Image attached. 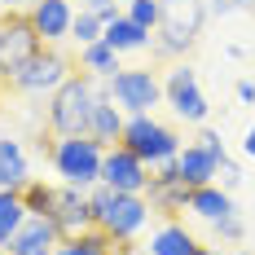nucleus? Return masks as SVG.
Segmentation results:
<instances>
[{
	"label": "nucleus",
	"instance_id": "22",
	"mask_svg": "<svg viewBox=\"0 0 255 255\" xmlns=\"http://www.w3.org/2000/svg\"><path fill=\"white\" fill-rule=\"evenodd\" d=\"M53 255H115V238L102 229H88L79 238H62Z\"/></svg>",
	"mask_w": 255,
	"mask_h": 255
},
{
	"label": "nucleus",
	"instance_id": "30",
	"mask_svg": "<svg viewBox=\"0 0 255 255\" xmlns=\"http://www.w3.org/2000/svg\"><path fill=\"white\" fill-rule=\"evenodd\" d=\"M216 185H220V189H238V185H242V163H233V158H225V163H220V167H216Z\"/></svg>",
	"mask_w": 255,
	"mask_h": 255
},
{
	"label": "nucleus",
	"instance_id": "23",
	"mask_svg": "<svg viewBox=\"0 0 255 255\" xmlns=\"http://www.w3.org/2000/svg\"><path fill=\"white\" fill-rule=\"evenodd\" d=\"M22 194V207H26V216H53V203H57V185H49V180H40V176H31L18 189Z\"/></svg>",
	"mask_w": 255,
	"mask_h": 255
},
{
	"label": "nucleus",
	"instance_id": "1",
	"mask_svg": "<svg viewBox=\"0 0 255 255\" xmlns=\"http://www.w3.org/2000/svg\"><path fill=\"white\" fill-rule=\"evenodd\" d=\"M207 4L203 0H158V31L150 35V57L154 62H180L189 57L198 35L207 26Z\"/></svg>",
	"mask_w": 255,
	"mask_h": 255
},
{
	"label": "nucleus",
	"instance_id": "7",
	"mask_svg": "<svg viewBox=\"0 0 255 255\" xmlns=\"http://www.w3.org/2000/svg\"><path fill=\"white\" fill-rule=\"evenodd\" d=\"M102 88L110 93V102L124 115H154L163 106V75L154 66H124L115 79H106Z\"/></svg>",
	"mask_w": 255,
	"mask_h": 255
},
{
	"label": "nucleus",
	"instance_id": "35",
	"mask_svg": "<svg viewBox=\"0 0 255 255\" xmlns=\"http://www.w3.org/2000/svg\"><path fill=\"white\" fill-rule=\"evenodd\" d=\"M194 255H225V251H220V247H198Z\"/></svg>",
	"mask_w": 255,
	"mask_h": 255
},
{
	"label": "nucleus",
	"instance_id": "38",
	"mask_svg": "<svg viewBox=\"0 0 255 255\" xmlns=\"http://www.w3.org/2000/svg\"><path fill=\"white\" fill-rule=\"evenodd\" d=\"M0 255H9V251H4V247H0Z\"/></svg>",
	"mask_w": 255,
	"mask_h": 255
},
{
	"label": "nucleus",
	"instance_id": "8",
	"mask_svg": "<svg viewBox=\"0 0 255 255\" xmlns=\"http://www.w3.org/2000/svg\"><path fill=\"white\" fill-rule=\"evenodd\" d=\"M71 71H75L71 53H62V44H44L18 75L9 79V93H22V97H49Z\"/></svg>",
	"mask_w": 255,
	"mask_h": 255
},
{
	"label": "nucleus",
	"instance_id": "15",
	"mask_svg": "<svg viewBox=\"0 0 255 255\" xmlns=\"http://www.w3.org/2000/svg\"><path fill=\"white\" fill-rule=\"evenodd\" d=\"M124 124H128V115L110 102V93L97 84V102H93V115H88V136H93V141H102L106 150H110V145H119Z\"/></svg>",
	"mask_w": 255,
	"mask_h": 255
},
{
	"label": "nucleus",
	"instance_id": "6",
	"mask_svg": "<svg viewBox=\"0 0 255 255\" xmlns=\"http://www.w3.org/2000/svg\"><path fill=\"white\" fill-rule=\"evenodd\" d=\"M163 102L172 106L176 124H194V128L207 124L211 102H207V93L198 88V66L189 57H180V62H172L163 71Z\"/></svg>",
	"mask_w": 255,
	"mask_h": 255
},
{
	"label": "nucleus",
	"instance_id": "16",
	"mask_svg": "<svg viewBox=\"0 0 255 255\" xmlns=\"http://www.w3.org/2000/svg\"><path fill=\"white\" fill-rule=\"evenodd\" d=\"M216 167H220V158H211V154L198 145V141H185L176 154V172L180 180L189 185V189H198V185H211L216 180Z\"/></svg>",
	"mask_w": 255,
	"mask_h": 255
},
{
	"label": "nucleus",
	"instance_id": "20",
	"mask_svg": "<svg viewBox=\"0 0 255 255\" xmlns=\"http://www.w3.org/2000/svg\"><path fill=\"white\" fill-rule=\"evenodd\" d=\"M124 53H115L106 40H97V44H84L79 49V57H75V66L84 71V75H93L97 84H106V79H115L119 71H124V62H119Z\"/></svg>",
	"mask_w": 255,
	"mask_h": 255
},
{
	"label": "nucleus",
	"instance_id": "9",
	"mask_svg": "<svg viewBox=\"0 0 255 255\" xmlns=\"http://www.w3.org/2000/svg\"><path fill=\"white\" fill-rule=\"evenodd\" d=\"M40 49H44V40H40V31L31 26V13H26V9L0 18V79H4V84L18 75Z\"/></svg>",
	"mask_w": 255,
	"mask_h": 255
},
{
	"label": "nucleus",
	"instance_id": "3",
	"mask_svg": "<svg viewBox=\"0 0 255 255\" xmlns=\"http://www.w3.org/2000/svg\"><path fill=\"white\" fill-rule=\"evenodd\" d=\"M93 102H97V79L84 75V71L75 66V71L49 93V106H44L49 132H53V136H88Z\"/></svg>",
	"mask_w": 255,
	"mask_h": 255
},
{
	"label": "nucleus",
	"instance_id": "21",
	"mask_svg": "<svg viewBox=\"0 0 255 255\" xmlns=\"http://www.w3.org/2000/svg\"><path fill=\"white\" fill-rule=\"evenodd\" d=\"M150 35H154V31L136 26L128 13H119L115 22H106V31H102V40L115 53H150Z\"/></svg>",
	"mask_w": 255,
	"mask_h": 255
},
{
	"label": "nucleus",
	"instance_id": "5",
	"mask_svg": "<svg viewBox=\"0 0 255 255\" xmlns=\"http://www.w3.org/2000/svg\"><path fill=\"white\" fill-rule=\"evenodd\" d=\"M119 145H128L145 167H158V163H172L185 141H180V132L172 124H163V119H154V115H128Z\"/></svg>",
	"mask_w": 255,
	"mask_h": 255
},
{
	"label": "nucleus",
	"instance_id": "26",
	"mask_svg": "<svg viewBox=\"0 0 255 255\" xmlns=\"http://www.w3.org/2000/svg\"><path fill=\"white\" fill-rule=\"evenodd\" d=\"M211 233H216V242H225V247H242V238H247V220L233 211V216H225V220H216Z\"/></svg>",
	"mask_w": 255,
	"mask_h": 255
},
{
	"label": "nucleus",
	"instance_id": "29",
	"mask_svg": "<svg viewBox=\"0 0 255 255\" xmlns=\"http://www.w3.org/2000/svg\"><path fill=\"white\" fill-rule=\"evenodd\" d=\"M194 141H198L211 158H220V163L229 158V150H225V141H220V132H216V128H198V136H194Z\"/></svg>",
	"mask_w": 255,
	"mask_h": 255
},
{
	"label": "nucleus",
	"instance_id": "10",
	"mask_svg": "<svg viewBox=\"0 0 255 255\" xmlns=\"http://www.w3.org/2000/svg\"><path fill=\"white\" fill-rule=\"evenodd\" d=\"M189 185L180 180L176 158L172 163H158L150 167V185H145V198H150V211L163 216V220H180V211H189Z\"/></svg>",
	"mask_w": 255,
	"mask_h": 255
},
{
	"label": "nucleus",
	"instance_id": "13",
	"mask_svg": "<svg viewBox=\"0 0 255 255\" xmlns=\"http://www.w3.org/2000/svg\"><path fill=\"white\" fill-rule=\"evenodd\" d=\"M31 26L40 31L44 44H62L71 40V22H75V4L71 0H31Z\"/></svg>",
	"mask_w": 255,
	"mask_h": 255
},
{
	"label": "nucleus",
	"instance_id": "4",
	"mask_svg": "<svg viewBox=\"0 0 255 255\" xmlns=\"http://www.w3.org/2000/svg\"><path fill=\"white\" fill-rule=\"evenodd\" d=\"M49 167L62 185H75V189H93L102 180V158L106 145L93 136H53L49 141Z\"/></svg>",
	"mask_w": 255,
	"mask_h": 255
},
{
	"label": "nucleus",
	"instance_id": "14",
	"mask_svg": "<svg viewBox=\"0 0 255 255\" xmlns=\"http://www.w3.org/2000/svg\"><path fill=\"white\" fill-rule=\"evenodd\" d=\"M57 242H62V233H57V225H53L49 216H26L22 229L9 238L4 251L9 255H53Z\"/></svg>",
	"mask_w": 255,
	"mask_h": 255
},
{
	"label": "nucleus",
	"instance_id": "19",
	"mask_svg": "<svg viewBox=\"0 0 255 255\" xmlns=\"http://www.w3.org/2000/svg\"><path fill=\"white\" fill-rule=\"evenodd\" d=\"M189 211H194L198 220H207V225H216V220L233 216V211H238V203H233L229 189H220V185L211 180V185H198V189L189 194Z\"/></svg>",
	"mask_w": 255,
	"mask_h": 255
},
{
	"label": "nucleus",
	"instance_id": "18",
	"mask_svg": "<svg viewBox=\"0 0 255 255\" xmlns=\"http://www.w3.org/2000/svg\"><path fill=\"white\" fill-rule=\"evenodd\" d=\"M31 180V158L18 136H0V189H22Z\"/></svg>",
	"mask_w": 255,
	"mask_h": 255
},
{
	"label": "nucleus",
	"instance_id": "25",
	"mask_svg": "<svg viewBox=\"0 0 255 255\" xmlns=\"http://www.w3.org/2000/svg\"><path fill=\"white\" fill-rule=\"evenodd\" d=\"M106 22L97 18V13H84V9H75V22H71V44L75 49H84V44H97L102 40Z\"/></svg>",
	"mask_w": 255,
	"mask_h": 255
},
{
	"label": "nucleus",
	"instance_id": "17",
	"mask_svg": "<svg viewBox=\"0 0 255 255\" xmlns=\"http://www.w3.org/2000/svg\"><path fill=\"white\" fill-rule=\"evenodd\" d=\"M203 247L194 233L185 229V220H158V229L150 233V255H194Z\"/></svg>",
	"mask_w": 255,
	"mask_h": 255
},
{
	"label": "nucleus",
	"instance_id": "27",
	"mask_svg": "<svg viewBox=\"0 0 255 255\" xmlns=\"http://www.w3.org/2000/svg\"><path fill=\"white\" fill-rule=\"evenodd\" d=\"M124 13H128L136 26H145V31H158V0H128Z\"/></svg>",
	"mask_w": 255,
	"mask_h": 255
},
{
	"label": "nucleus",
	"instance_id": "36",
	"mask_svg": "<svg viewBox=\"0 0 255 255\" xmlns=\"http://www.w3.org/2000/svg\"><path fill=\"white\" fill-rule=\"evenodd\" d=\"M233 255H251V251H233Z\"/></svg>",
	"mask_w": 255,
	"mask_h": 255
},
{
	"label": "nucleus",
	"instance_id": "31",
	"mask_svg": "<svg viewBox=\"0 0 255 255\" xmlns=\"http://www.w3.org/2000/svg\"><path fill=\"white\" fill-rule=\"evenodd\" d=\"M79 9H84V13H97L102 22H115V18L124 13V9H119V0H79Z\"/></svg>",
	"mask_w": 255,
	"mask_h": 255
},
{
	"label": "nucleus",
	"instance_id": "2",
	"mask_svg": "<svg viewBox=\"0 0 255 255\" xmlns=\"http://www.w3.org/2000/svg\"><path fill=\"white\" fill-rule=\"evenodd\" d=\"M88 203H93V220L97 229L110 233L115 242H136L141 233L150 229V198L145 194H124V189H110V185H93L88 189Z\"/></svg>",
	"mask_w": 255,
	"mask_h": 255
},
{
	"label": "nucleus",
	"instance_id": "24",
	"mask_svg": "<svg viewBox=\"0 0 255 255\" xmlns=\"http://www.w3.org/2000/svg\"><path fill=\"white\" fill-rule=\"evenodd\" d=\"M22 220H26L22 194L18 189H0V247H9V238L22 229Z\"/></svg>",
	"mask_w": 255,
	"mask_h": 255
},
{
	"label": "nucleus",
	"instance_id": "33",
	"mask_svg": "<svg viewBox=\"0 0 255 255\" xmlns=\"http://www.w3.org/2000/svg\"><path fill=\"white\" fill-rule=\"evenodd\" d=\"M0 9L4 13H22V9H31V0H0Z\"/></svg>",
	"mask_w": 255,
	"mask_h": 255
},
{
	"label": "nucleus",
	"instance_id": "32",
	"mask_svg": "<svg viewBox=\"0 0 255 255\" xmlns=\"http://www.w3.org/2000/svg\"><path fill=\"white\" fill-rule=\"evenodd\" d=\"M238 102H255V79H238Z\"/></svg>",
	"mask_w": 255,
	"mask_h": 255
},
{
	"label": "nucleus",
	"instance_id": "11",
	"mask_svg": "<svg viewBox=\"0 0 255 255\" xmlns=\"http://www.w3.org/2000/svg\"><path fill=\"white\" fill-rule=\"evenodd\" d=\"M53 225L62 238H79V233L97 229L93 220V203H88V189H75V185H62L57 180V203H53Z\"/></svg>",
	"mask_w": 255,
	"mask_h": 255
},
{
	"label": "nucleus",
	"instance_id": "12",
	"mask_svg": "<svg viewBox=\"0 0 255 255\" xmlns=\"http://www.w3.org/2000/svg\"><path fill=\"white\" fill-rule=\"evenodd\" d=\"M102 185L124 189V194H145V185H150V167L128 150V145H110L106 158H102Z\"/></svg>",
	"mask_w": 255,
	"mask_h": 255
},
{
	"label": "nucleus",
	"instance_id": "34",
	"mask_svg": "<svg viewBox=\"0 0 255 255\" xmlns=\"http://www.w3.org/2000/svg\"><path fill=\"white\" fill-rule=\"evenodd\" d=\"M242 154H247V158H255V124L247 128V136H242Z\"/></svg>",
	"mask_w": 255,
	"mask_h": 255
},
{
	"label": "nucleus",
	"instance_id": "37",
	"mask_svg": "<svg viewBox=\"0 0 255 255\" xmlns=\"http://www.w3.org/2000/svg\"><path fill=\"white\" fill-rule=\"evenodd\" d=\"M119 255H136V251H119Z\"/></svg>",
	"mask_w": 255,
	"mask_h": 255
},
{
	"label": "nucleus",
	"instance_id": "28",
	"mask_svg": "<svg viewBox=\"0 0 255 255\" xmlns=\"http://www.w3.org/2000/svg\"><path fill=\"white\" fill-rule=\"evenodd\" d=\"M207 13L211 18H229V13H247V9H255V0H203Z\"/></svg>",
	"mask_w": 255,
	"mask_h": 255
}]
</instances>
